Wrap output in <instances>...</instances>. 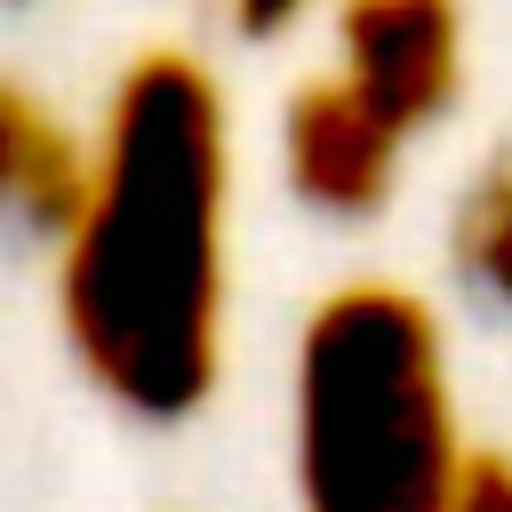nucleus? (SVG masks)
Returning a JSON list of instances; mask_svg holds the SVG:
<instances>
[{"label": "nucleus", "mask_w": 512, "mask_h": 512, "mask_svg": "<svg viewBox=\"0 0 512 512\" xmlns=\"http://www.w3.org/2000/svg\"><path fill=\"white\" fill-rule=\"evenodd\" d=\"M472 432L440 312L408 280H336L288 344L296 512H456Z\"/></svg>", "instance_id": "2"}, {"label": "nucleus", "mask_w": 512, "mask_h": 512, "mask_svg": "<svg viewBox=\"0 0 512 512\" xmlns=\"http://www.w3.org/2000/svg\"><path fill=\"white\" fill-rule=\"evenodd\" d=\"M448 264L480 304L512 312V152H496L464 184V200L448 216Z\"/></svg>", "instance_id": "6"}, {"label": "nucleus", "mask_w": 512, "mask_h": 512, "mask_svg": "<svg viewBox=\"0 0 512 512\" xmlns=\"http://www.w3.org/2000/svg\"><path fill=\"white\" fill-rule=\"evenodd\" d=\"M328 72L416 144L464 96V8L456 0H328Z\"/></svg>", "instance_id": "3"}, {"label": "nucleus", "mask_w": 512, "mask_h": 512, "mask_svg": "<svg viewBox=\"0 0 512 512\" xmlns=\"http://www.w3.org/2000/svg\"><path fill=\"white\" fill-rule=\"evenodd\" d=\"M400 168H408V136L376 104H360L328 64L280 96V184L296 192L304 216L368 224L392 208Z\"/></svg>", "instance_id": "4"}, {"label": "nucleus", "mask_w": 512, "mask_h": 512, "mask_svg": "<svg viewBox=\"0 0 512 512\" xmlns=\"http://www.w3.org/2000/svg\"><path fill=\"white\" fill-rule=\"evenodd\" d=\"M88 184V120H72L40 80L0 72V240L56 248Z\"/></svg>", "instance_id": "5"}, {"label": "nucleus", "mask_w": 512, "mask_h": 512, "mask_svg": "<svg viewBox=\"0 0 512 512\" xmlns=\"http://www.w3.org/2000/svg\"><path fill=\"white\" fill-rule=\"evenodd\" d=\"M320 0H224V16H232V32L240 40H280L288 24H304Z\"/></svg>", "instance_id": "7"}, {"label": "nucleus", "mask_w": 512, "mask_h": 512, "mask_svg": "<svg viewBox=\"0 0 512 512\" xmlns=\"http://www.w3.org/2000/svg\"><path fill=\"white\" fill-rule=\"evenodd\" d=\"M456 512H512V456L480 448V456H472V480H464V496H456Z\"/></svg>", "instance_id": "8"}, {"label": "nucleus", "mask_w": 512, "mask_h": 512, "mask_svg": "<svg viewBox=\"0 0 512 512\" xmlns=\"http://www.w3.org/2000/svg\"><path fill=\"white\" fill-rule=\"evenodd\" d=\"M0 8H24V0H0Z\"/></svg>", "instance_id": "9"}, {"label": "nucleus", "mask_w": 512, "mask_h": 512, "mask_svg": "<svg viewBox=\"0 0 512 512\" xmlns=\"http://www.w3.org/2000/svg\"><path fill=\"white\" fill-rule=\"evenodd\" d=\"M232 96L192 48H144L88 120V184L48 248L72 376L128 424L208 416L232 368Z\"/></svg>", "instance_id": "1"}]
</instances>
